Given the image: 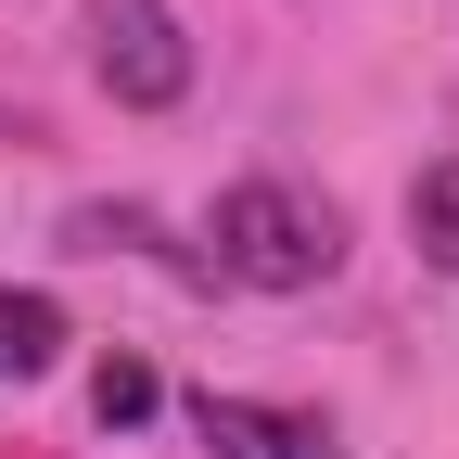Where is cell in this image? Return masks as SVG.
<instances>
[{
	"mask_svg": "<svg viewBox=\"0 0 459 459\" xmlns=\"http://www.w3.org/2000/svg\"><path fill=\"white\" fill-rule=\"evenodd\" d=\"M192 434H204L217 459H344V446H332V421L268 409V395H192Z\"/></svg>",
	"mask_w": 459,
	"mask_h": 459,
	"instance_id": "cell-3",
	"label": "cell"
},
{
	"mask_svg": "<svg viewBox=\"0 0 459 459\" xmlns=\"http://www.w3.org/2000/svg\"><path fill=\"white\" fill-rule=\"evenodd\" d=\"M90 65H102V90L128 115H166L192 90V39H179L166 0H90Z\"/></svg>",
	"mask_w": 459,
	"mask_h": 459,
	"instance_id": "cell-2",
	"label": "cell"
},
{
	"mask_svg": "<svg viewBox=\"0 0 459 459\" xmlns=\"http://www.w3.org/2000/svg\"><path fill=\"white\" fill-rule=\"evenodd\" d=\"M51 358H65V307H51V294H13V281H0V383H39Z\"/></svg>",
	"mask_w": 459,
	"mask_h": 459,
	"instance_id": "cell-4",
	"label": "cell"
},
{
	"mask_svg": "<svg viewBox=\"0 0 459 459\" xmlns=\"http://www.w3.org/2000/svg\"><path fill=\"white\" fill-rule=\"evenodd\" d=\"M0 141H26V128H13V115H0Z\"/></svg>",
	"mask_w": 459,
	"mask_h": 459,
	"instance_id": "cell-7",
	"label": "cell"
},
{
	"mask_svg": "<svg viewBox=\"0 0 459 459\" xmlns=\"http://www.w3.org/2000/svg\"><path fill=\"white\" fill-rule=\"evenodd\" d=\"M344 255V217L307 204L294 179H230L217 192V281H243V294H307V281H332Z\"/></svg>",
	"mask_w": 459,
	"mask_h": 459,
	"instance_id": "cell-1",
	"label": "cell"
},
{
	"mask_svg": "<svg viewBox=\"0 0 459 459\" xmlns=\"http://www.w3.org/2000/svg\"><path fill=\"white\" fill-rule=\"evenodd\" d=\"M409 243H421L434 268H459V153L409 179Z\"/></svg>",
	"mask_w": 459,
	"mask_h": 459,
	"instance_id": "cell-5",
	"label": "cell"
},
{
	"mask_svg": "<svg viewBox=\"0 0 459 459\" xmlns=\"http://www.w3.org/2000/svg\"><path fill=\"white\" fill-rule=\"evenodd\" d=\"M153 395H166V383H153L141 358H102V370H90V421L128 434V421H153Z\"/></svg>",
	"mask_w": 459,
	"mask_h": 459,
	"instance_id": "cell-6",
	"label": "cell"
}]
</instances>
